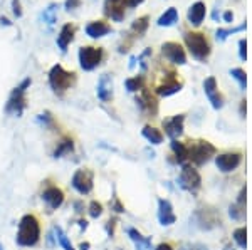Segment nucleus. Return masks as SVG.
<instances>
[{"label":"nucleus","mask_w":252,"mask_h":250,"mask_svg":"<svg viewBox=\"0 0 252 250\" xmlns=\"http://www.w3.org/2000/svg\"><path fill=\"white\" fill-rule=\"evenodd\" d=\"M42 237L41 220L34 213H25L19 220V229H17L16 242L22 249L37 247Z\"/></svg>","instance_id":"f257e3e1"},{"label":"nucleus","mask_w":252,"mask_h":250,"mask_svg":"<svg viewBox=\"0 0 252 250\" xmlns=\"http://www.w3.org/2000/svg\"><path fill=\"white\" fill-rule=\"evenodd\" d=\"M32 79L31 77H25L24 81L19 84L17 87H14V91L10 93V98L5 104V113L10 116H22L24 109L27 108V89L31 87Z\"/></svg>","instance_id":"f03ea898"},{"label":"nucleus","mask_w":252,"mask_h":250,"mask_svg":"<svg viewBox=\"0 0 252 250\" xmlns=\"http://www.w3.org/2000/svg\"><path fill=\"white\" fill-rule=\"evenodd\" d=\"M74 83H76V74L66 71L61 64L52 66V69L49 71V86L56 94H64L67 89H71V86Z\"/></svg>","instance_id":"7ed1b4c3"},{"label":"nucleus","mask_w":252,"mask_h":250,"mask_svg":"<svg viewBox=\"0 0 252 250\" xmlns=\"http://www.w3.org/2000/svg\"><path fill=\"white\" fill-rule=\"evenodd\" d=\"M187 153L188 160L192 161L195 167H202L207 161L210 160L215 154V146L210 145L209 141H203V139H197V141H187Z\"/></svg>","instance_id":"20e7f679"},{"label":"nucleus","mask_w":252,"mask_h":250,"mask_svg":"<svg viewBox=\"0 0 252 250\" xmlns=\"http://www.w3.org/2000/svg\"><path fill=\"white\" fill-rule=\"evenodd\" d=\"M185 44H187L188 50L192 52V56L197 59V61H205L210 54V46L207 42L205 35L200 34V32H187L184 35Z\"/></svg>","instance_id":"39448f33"},{"label":"nucleus","mask_w":252,"mask_h":250,"mask_svg":"<svg viewBox=\"0 0 252 250\" xmlns=\"http://www.w3.org/2000/svg\"><path fill=\"white\" fill-rule=\"evenodd\" d=\"M71 186L79 195H91L94 190V171L91 168H79L71 178Z\"/></svg>","instance_id":"423d86ee"},{"label":"nucleus","mask_w":252,"mask_h":250,"mask_svg":"<svg viewBox=\"0 0 252 250\" xmlns=\"http://www.w3.org/2000/svg\"><path fill=\"white\" fill-rule=\"evenodd\" d=\"M41 198H42L44 205H46L47 212H54V210H57V208L63 207L66 195L63 192V188H59V186L54 185V183L46 182V185H44V188H42Z\"/></svg>","instance_id":"0eeeda50"},{"label":"nucleus","mask_w":252,"mask_h":250,"mask_svg":"<svg viewBox=\"0 0 252 250\" xmlns=\"http://www.w3.org/2000/svg\"><path fill=\"white\" fill-rule=\"evenodd\" d=\"M104 52L101 47H81L79 49V64L84 71H94L101 64Z\"/></svg>","instance_id":"6e6552de"},{"label":"nucleus","mask_w":252,"mask_h":250,"mask_svg":"<svg viewBox=\"0 0 252 250\" xmlns=\"http://www.w3.org/2000/svg\"><path fill=\"white\" fill-rule=\"evenodd\" d=\"M178 185L190 193H197L200 190V186H202L200 173L193 167H190V165H184L180 176H178Z\"/></svg>","instance_id":"1a4fd4ad"},{"label":"nucleus","mask_w":252,"mask_h":250,"mask_svg":"<svg viewBox=\"0 0 252 250\" xmlns=\"http://www.w3.org/2000/svg\"><path fill=\"white\" fill-rule=\"evenodd\" d=\"M162 52L168 61L173 62V64L184 66L187 64V56H185V50L182 49V46L178 42H165L162 46Z\"/></svg>","instance_id":"9d476101"},{"label":"nucleus","mask_w":252,"mask_h":250,"mask_svg":"<svg viewBox=\"0 0 252 250\" xmlns=\"http://www.w3.org/2000/svg\"><path fill=\"white\" fill-rule=\"evenodd\" d=\"M240 161H242V156L239 153H224L215 158V165L222 173H231L239 167Z\"/></svg>","instance_id":"9b49d317"},{"label":"nucleus","mask_w":252,"mask_h":250,"mask_svg":"<svg viewBox=\"0 0 252 250\" xmlns=\"http://www.w3.org/2000/svg\"><path fill=\"white\" fill-rule=\"evenodd\" d=\"M203 91H205V96L209 98V101L212 102V108L214 109H220L222 106H224V98H222L220 93H218L215 77H207L205 83H203Z\"/></svg>","instance_id":"f8f14e48"},{"label":"nucleus","mask_w":252,"mask_h":250,"mask_svg":"<svg viewBox=\"0 0 252 250\" xmlns=\"http://www.w3.org/2000/svg\"><path fill=\"white\" fill-rule=\"evenodd\" d=\"M158 222L160 225L168 227V225H173L177 222V215L173 212V207L171 203L165 198H160L158 200Z\"/></svg>","instance_id":"ddd939ff"},{"label":"nucleus","mask_w":252,"mask_h":250,"mask_svg":"<svg viewBox=\"0 0 252 250\" xmlns=\"http://www.w3.org/2000/svg\"><path fill=\"white\" fill-rule=\"evenodd\" d=\"M184 121H185L184 115H177V116L170 117V119L163 121V130H165L168 138L170 139L180 138L182 133H184Z\"/></svg>","instance_id":"4468645a"},{"label":"nucleus","mask_w":252,"mask_h":250,"mask_svg":"<svg viewBox=\"0 0 252 250\" xmlns=\"http://www.w3.org/2000/svg\"><path fill=\"white\" fill-rule=\"evenodd\" d=\"M96 94L100 98V101L109 102L113 99V79L109 74H103L98 81V89Z\"/></svg>","instance_id":"2eb2a0df"},{"label":"nucleus","mask_w":252,"mask_h":250,"mask_svg":"<svg viewBox=\"0 0 252 250\" xmlns=\"http://www.w3.org/2000/svg\"><path fill=\"white\" fill-rule=\"evenodd\" d=\"M74 148H76L74 139H72L71 136H63V138L56 143V148H54V151H52V158L59 160V158L67 156V154H71L74 151Z\"/></svg>","instance_id":"dca6fc26"},{"label":"nucleus","mask_w":252,"mask_h":250,"mask_svg":"<svg viewBox=\"0 0 252 250\" xmlns=\"http://www.w3.org/2000/svg\"><path fill=\"white\" fill-rule=\"evenodd\" d=\"M136 104L143 113H150V115H155L156 113V99L153 98L145 87L141 89L140 96L136 98Z\"/></svg>","instance_id":"f3484780"},{"label":"nucleus","mask_w":252,"mask_h":250,"mask_svg":"<svg viewBox=\"0 0 252 250\" xmlns=\"http://www.w3.org/2000/svg\"><path fill=\"white\" fill-rule=\"evenodd\" d=\"M106 16L119 22L125 17V0H108L106 2Z\"/></svg>","instance_id":"a211bd4d"},{"label":"nucleus","mask_w":252,"mask_h":250,"mask_svg":"<svg viewBox=\"0 0 252 250\" xmlns=\"http://www.w3.org/2000/svg\"><path fill=\"white\" fill-rule=\"evenodd\" d=\"M126 233L128 237H130V240L134 244L136 250H151V240H150L148 237H145V235H141V232L130 227V229L126 230Z\"/></svg>","instance_id":"6ab92c4d"},{"label":"nucleus","mask_w":252,"mask_h":250,"mask_svg":"<svg viewBox=\"0 0 252 250\" xmlns=\"http://www.w3.org/2000/svg\"><path fill=\"white\" fill-rule=\"evenodd\" d=\"M173 76L168 77L165 83L160 84V86L156 87V93H158L160 96L168 98V96H171V94H175V93H178V91H182V83H180V81L175 79Z\"/></svg>","instance_id":"aec40b11"},{"label":"nucleus","mask_w":252,"mask_h":250,"mask_svg":"<svg viewBox=\"0 0 252 250\" xmlns=\"http://www.w3.org/2000/svg\"><path fill=\"white\" fill-rule=\"evenodd\" d=\"M74 34H76V29L74 25L71 24H66L63 29H61L59 35H57V46H59V49L66 52L67 50V46L74 40Z\"/></svg>","instance_id":"412c9836"},{"label":"nucleus","mask_w":252,"mask_h":250,"mask_svg":"<svg viewBox=\"0 0 252 250\" xmlns=\"http://www.w3.org/2000/svg\"><path fill=\"white\" fill-rule=\"evenodd\" d=\"M108 32H111V27H109L106 22H89L86 25V34L89 35L91 39H100V37H104Z\"/></svg>","instance_id":"4be33fe9"},{"label":"nucleus","mask_w":252,"mask_h":250,"mask_svg":"<svg viewBox=\"0 0 252 250\" xmlns=\"http://www.w3.org/2000/svg\"><path fill=\"white\" fill-rule=\"evenodd\" d=\"M188 22L193 25H200L203 20V17H205V3L203 2H195L192 7L188 9Z\"/></svg>","instance_id":"5701e85b"},{"label":"nucleus","mask_w":252,"mask_h":250,"mask_svg":"<svg viewBox=\"0 0 252 250\" xmlns=\"http://www.w3.org/2000/svg\"><path fill=\"white\" fill-rule=\"evenodd\" d=\"M171 151H173L175 160H177L178 163L184 165L185 161H188V153H187L185 143H180L178 139H171Z\"/></svg>","instance_id":"b1692460"},{"label":"nucleus","mask_w":252,"mask_h":250,"mask_svg":"<svg viewBox=\"0 0 252 250\" xmlns=\"http://www.w3.org/2000/svg\"><path fill=\"white\" fill-rule=\"evenodd\" d=\"M54 232V237H56V242L59 244V247L63 249V250H76L74 249V245L71 244V240H69V237L66 235V232L61 229V227H54L52 229Z\"/></svg>","instance_id":"393cba45"},{"label":"nucleus","mask_w":252,"mask_h":250,"mask_svg":"<svg viewBox=\"0 0 252 250\" xmlns=\"http://www.w3.org/2000/svg\"><path fill=\"white\" fill-rule=\"evenodd\" d=\"M141 134H143L145 139L151 143V145H160V143L163 141V133L153 126H145L143 131H141Z\"/></svg>","instance_id":"a878e982"},{"label":"nucleus","mask_w":252,"mask_h":250,"mask_svg":"<svg viewBox=\"0 0 252 250\" xmlns=\"http://www.w3.org/2000/svg\"><path fill=\"white\" fill-rule=\"evenodd\" d=\"M177 20H178L177 9H168L167 12L158 19V25L160 27H170V25H173Z\"/></svg>","instance_id":"bb28decb"},{"label":"nucleus","mask_w":252,"mask_h":250,"mask_svg":"<svg viewBox=\"0 0 252 250\" xmlns=\"http://www.w3.org/2000/svg\"><path fill=\"white\" fill-rule=\"evenodd\" d=\"M143 84H145V81L141 76L130 77V79L125 81V87H126L128 93H138V91L143 89Z\"/></svg>","instance_id":"cd10ccee"},{"label":"nucleus","mask_w":252,"mask_h":250,"mask_svg":"<svg viewBox=\"0 0 252 250\" xmlns=\"http://www.w3.org/2000/svg\"><path fill=\"white\" fill-rule=\"evenodd\" d=\"M103 212H104V207L101 201L91 200V203L87 205V213H89L91 218H100V217L103 215Z\"/></svg>","instance_id":"c85d7f7f"},{"label":"nucleus","mask_w":252,"mask_h":250,"mask_svg":"<svg viewBox=\"0 0 252 250\" xmlns=\"http://www.w3.org/2000/svg\"><path fill=\"white\" fill-rule=\"evenodd\" d=\"M247 27V24L244 22V24H240L239 27H235V29H218L217 31V40H220V42H224L225 39L229 37V35H232V34H235V32H240V31H244V29Z\"/></svg>","instance_id":"c756f323"},{"label":"nucleus","mask_w":252,"mask_h":250,"mask_svg":"<svg viewBox=\"0 0 252 250\" xmlns=\"http://www.w3.org/2000/svg\"><path fill=\"white\" fill-rule=\"evenodd\" d=\"M57 9H59V7H57L56 3H50V5L47 7L46 10H44L42 19L46 20L49 25H52L54 22H56V19H57Z\"/></svg>","instance_id":"7c9ffc66"},{"label":"nucleus","mask_w":252,"mask_h":250,"mask_svg":"<svg viewBox=\"0 0 252 250\" xmlns=\"http://www.w3.org/2000/svg\"><path fill=\"white\" fill-rule=\"evenodd\" d=\"M37 123L41 124L42 128H46V130H50V128H54L56 121H54V116L50 115L49 111H44L37 116Z\"/></svg>","instance_id":"2f4dec72"},{"label":"nucleus","mask_w":252,"mask_h":250,"mask_svg":"<svg viewBox=\"0 0 252 250\" xmlns=\"http://www.w3.org/2000/svg\"><path fill=\"white\" fill-rule=\"evenodd\" d=\"M131 29H133V32H136L138 35L145 34L148 29V17H140V19H136L133 22V25H131Z\"/></svg>","instance_id":"473e14b6"},{"label":"nucleus","mask_w":252,"mask_h":250,"mask_svg":"<svg viewBox=\"0 0 252 250\" xmlns=\"http://www.w3.org/2000/svg\"><path fill=\"white\" fill-rule=\"evenodd\" d=\"M234 240L237 242V245H239L240 249H246L247 247V232H246L244 227L234 230Z\"/></svg>","instance_id":"72a5a7b5"},{"label":"nucleus","mask_w":252,"mask_h":250,"mask_svg":"<svg viewBox=\"0 0 252 250\" xmlns=\"http://www.w3.org/2000/svg\"><path fill=\"white\" fill-rule=\"evenodd\" d=\"M231 76L234 77V79L239 81L240 89H246V86H247V76H246V72H244L242 69H239V67L231 69Z\"/></svg>","instance_id":"f704fd0d"},{"label":"nucleus","mask_w":252,"mask_h":250,"mask_svg":"<svg viewBox=\"0 0 252 250\" xmlns=\"http://www.w3.org/2000/svg\"><path fill=\"white\" fill-rule=\"evenodd\" d=\"M229 213H231V217L234 220H240L244 217V205H231V210H229Z\"/></svg>","instance_id":"c9c22d12"},{"label":"nucleus","mask_w":252,"mask_h":250,"mask_svg":"<svg viewBox=\"0 0 252 250\" xmlns=\"http://www.w3.org/2000/svg\"><path fill=\"white\" fill-rule=\"evenodd\" d=\"M239 56L242 61L247 59V40L246 39H240L239 40Z\"/></svg>","instance_id":"e433bc0d"},{"label":"nucleus","mask_w":252,"mask_h":250,"mask_svg":"<svg viewBox=\"0 0 252 250\" xmlns=\"http://www.w3.org/2000/svg\"><path fill=\"white\" fill-rule=\"evenodd\" d=\"M111 210H113V212H116V213H123V212H125V207H123V205H121V201H119V198H118V197L113 198Z\"/></svg>","instance_id":"4c0bfd02"},{"label":"nucleus","mask_w":252,"mask_h":250,"mask_svg":"<svg viewBox=\"0 0 252 250\" xmlns=\"http://www.w3.org/2000/svg\"><path fill=\"white\" fill-rule=\"evenodd\" d=\"M12 12L14 16L19 19V17H22V5H20V0H12Z\"/></svg>","instance_id":"58836bf2"},{"label":"nucleus","mask_w":252,"mask_h":250,"mask_svg":"<svg viewBox=\"0 0 252 250\" xmlns=\"http://www.w3.org/2000/svg\"><path fill=\"white\" fill-rule=\"evenodd\" d=\"M115 227H116V218H109L106 222V232H108V237L115 235Z\"/></svg>","instance_id":"ea45409f"},{"label":"nucleus","mask_w":252,"mask_h":250,"mask_svg":"<svg viewBox=\"0 0 252 250\" xmlns=\"http://www.w3.org/2000/svg\"><path fill=\"white\" fill-rule=\"evenodd\" d=\"M148 56H151V49H147L143 54H141L140 57H138V61H140L141 69H143V71H147V57H148Z\"/></svg>","instance_id":"a19ab883"},{"label":"nucleus","mask_w":252,"mask_h":250,"mask_svg":"<svg viewBox=\"0 0 252 250\" xmlns=\"http://www.w3.org/2000/svg\"><path fill=\"white\" fill-rule=\"evenodd\" d=\"M66 9L67 10H74V9H78L79 5H81V0H66Z\"/></svg>","instance_id":"79ce46f5"},{"label":"nucleus","mask_w":252,"mask_h":250,"mask_svg":"<svg viewBox=\"0 0 252 250\" xmlns=\"http://www.w3.org/2000/svg\"><path fill=\"white\" fill-rule=\"evenodd\" d=\"M74 210H76V213H78V215L84 213V203H83L81 200H76L74 201Z\"/></svg>","instance_id":"37998d69"},{"label":"nucleus","mask_w":252,"mask_h":250,"mask_svg":"<svg viewBox=\"0 0 252 250\" xmlns=\"http://www.w3.org/2000/svg\"><path fill=\"white\" fill-rule=\"evenodd\" d=\"M54 244H57V242H56V237H54V232H50V233L47 235V245L54 247Z\"/></svg>","instance_id":"c03bdc74"},{"label":"nucleus","mask_w":252,"mask_h":250,"mask_svg":"<svg viewBox=\"0 0 252 250\" xmlns=\"http://www.w3.org/2000/svg\"><path fill=\"white\" fill-rule=\"evenodd\" d=\"M78 225H79V229H81V232H86L87 230V220L79 218L78 220Z\"/></svg>","instance_id":"a18cd8bd"},{"label":"nucleus","mask_w":252,"mask_h":250,"mask_svg":"<svg viewBox=\"0 0 252 250\" xmlns=\"http://www.w3.org/2000/svg\"><path fill=\"white\" fill-rule=\"evenodd\" d=\"M155 250H173V247L170 244H160Z\"/></svg>","instance_id":"49530a36"},{"label":"nucleus","mask_w":252,"mask_h":250,"mask_svg":"<svg viewBox=\"0 0 252 250\" xmlns=\"http://www.w3.org/2000/svg\"><path fill=\"white\" fill-rule=\"evenodd\" d=\"M130 7H138L140 3H143V0H126Z\"/></svg>","instance_id":"de8ad7c7"},{"label":"nucleus","mask_w":252,"mask_h":250,"mask_svg":"<svg viewBox=\"0 0 252 250\" xmlns=\"http://www.w3.org/2000/svg\"><path fill=\"white\" fill-rule=\"evenodd\" d=\"M89 249H91L89 242H81V244H79V250H89Z\"/></svg>","instance_id":"09e8293b"},{"label":"nucleus","mask_w":252,"mask_h":250,"mask_svg":"<svg viewBox=\"0 0 252 250\" xmlns=\"http://www.w3.org/2000/svg\"><path fill=\"white\" fill-rule=\"evenodd\" d=\"M232 19H234V14L232 12H225L224 14V20L225 22H232Z\"/></svg>","instance_id":"8fccbe9b"},{"label":"nucleus","mask_w":252,"mask_h":250,"mask_svg":"<svg viewBox=\"0 0 252 250\" xmlns=\"http://www.w3.org/2000/svg\"><path fill=\"white\" fill-rule=\"evenodd\" d=\"M0 24H2V25H7V27H9V25H12V24H10V20L7 19V17H0Z\"/></svg>","instance_id":"3c124183"},{"label":"nucleus","mask_w":252,"mask_h":250,"mask_svg":"<svg viewBox=\"0 0 252 250\" xmlns=\"http://www.w3.org/2000/svg\"><path fill=\"white\" fill-rule=\"evenodd\" d=\"M134 61H136V59H134V57H131V59H130V67H131V69L134 67Z\"/></svg>","instance_id":"603ef678"},{"label":"nucleus","mask_w":252,"mask_h":250,"mask_svg":"<svg viewBox=\"0 0 252 250\" xmlns=\"http://www.w3.org/2000/svg\"><path fill=\"white\" fill-rule=\"evenodd\" d=\"M0 250H3V245H2V242H0Z\"/></svg>","instance_id":"864d4df0"},{"label":"nucleus","mask_w":252,"mask_h":250,"mask_svg":"<svg viewBox=\"0 0 252 250\" xmlns=\"http://www.w3.org/2000/svg\"><path fill=\"white\" fill-rule=\"evenodd\" d=\"M185 250H190V249H185Z\"/></svg>","instance_id":"5fc2aeb1"}]
</instances>
